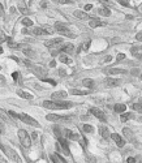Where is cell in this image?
<instances>
[{
    "label": "cell",
    "instance_id": "obj_46",
    "mask_svg": "<svg viewBox=\"0 0 142 163\" xmlns=\"http://www.w3.org/2000/svg\"><path fill=\"white\" fill-rule=\"evenodd\" d=\"M20 12L22 13V15H27V9L24 7H20Z\"/></svg>",
    "mask_w": 142,
    "mask_h": 163
},
{
    "label": "cell",
    "instance_id": "obj_25",
    "mask_svg": "<svg viewBox=\"0 0 142 163\" xmlns=\"http://www.w3.org/2000/svg\"><path fill=\"white\" fill-rule=\"evenodd\" d=\"M0 117H1V120H5V122L10 123L12 120H10V117H8V112L4 111L3 108H0Z\"/></svg>",
    "mask_w": 142,
    "mask_h": 163
},
{
    "label": "cell",
    "instance_id": "obj_27",
    "mask_svg": "<svg viewBox=\"0 0 142 163\" xmlns=\"http://www.w3.org/2000/svg\"><path fill=\"white\" fill-rule=\"evenodd\" d=\"M125 110H127V106L122 105V103H120V105L118 103V105L115 106V111L118 112V114H122V112H124Z\"/></svg>",
    "mask_w": 142,
    "mask_h": 163
},
{
    "label": "cell",
    "instance_id": "obj_45",
    "mask_svg": "<svg viewBox=\"0 0 142 163\" xmlns=\"http://www.w3.org/2000/svg\"><path fill=\"white\" fill-rule=\"evenodd\" d=\"M43 29L46 30V33H47V34H51V33H52V29H51L50 26H43Z\"/></svg>",
    "mask_w": 142,
    "mask_h": 163
},
{
    "label": "cell",
    "instance_id": "obj_43",
    "mask_svg": "<svg viewBox=\"0 0 142 163\" xmlns=\"http://www.w3.org/2000/svg\"><path fill=\"white\" fill-rule=\"evenodd\" d=\"M111 60H112V56H110V55H108V56H106V58H104V60H103V63H110Z\"/></svg>",
    "mask_w": 142,
    "mask_h": 163
},
{
    "label": "cell",
    "instance_id": "obj_41",
    "mask_svg": "<svg viewBox=\"0 0 142 163\" xmlns=\"http://www.w3.org/2000/svg\"><path fill=\"white\" fill-rule=\"evenodd\" d=\"M122 59H125V54H122V52H121V54H119L118 56H116V60H118V61L122 60Z\"/></svg>",
    "mask_w": 142,
    "mask_h": 163
},
{
    "label": "cell",
    "instance_id": "obj_57",
    "mask_svg": "<svg viewBox=\"0 0 142 163\" xmlns=\"http://www.w3.org/2000/svg\"><path fill=\"white\" fill-rule=\"evenodd\" d=\"M132 73H133V74H137L138 71H137V69H134V71H132Z\"/></svg>",
    "mask_w": 142,
    "mask_h": 163
},
{
    "label": "cell",
    "instance_id": "obj_21",
    "mask_svg": "<svg viewBox=\"0 0 142 163\" xmlns=\"http://www.w3.org/2000/svg\"><path fill=\"white\" fill-rule=\"evenodd\" d=\"M99 133H101V136L103 137V138H106V140H107L108 137L111 136V134H110V131H108L107 127H101V129H99Z\"/></svg>",
    "mask_w": 142,
    "mask_h": 163
},
{
    "label": "cell",
    "instance_id": "obj_52",
    "mask_svg": "<svg viewBox=\"0 0 142 163\" xmlns=\"http://www.w3.org/2000/svg\"><path fill=\"white\" fill-rule=\"evenodd\" d=\"M60 74H61V77H64V76H65V71H64V69H60Z\"/></svg>",
    "mask_w": 142,
    "mask_h": 163
},
{
    "label": "cell",
    "instance_id": "obj_39",
    "mask_svg": "<svg viewBox=\"0 0 142 163\" xmlns=\"http://www.w3.org/2000/svg\"><path fill=\"white\" fill-rule=\"evenodd\" d=\"M8 39V37L4 34V33H0V43H3V42H5Z\"/></svg>",
    "mask_w": 142,
    "mask_h": 163
},
{
    "label": "cell",
    "instance_id": "obj_23",
    "mask_svg": "<svg viewBox=\"0 0 142 163\" xmlns=\"http://www.w3.org/2000/svg\"><path fill=\"white\" fill-rule=\"evenodd\" d=\"M74 16H76L77 18H80V20H86V18L89 17L87 13H85L83 11H78V9L74 11Z\"/></svg>",
    "mask_w": 142,
    "mask_h": 163
},
{
    "label": "cell",
    "instance_id": "obj_13",
    "mask_svg": "<svg viewBox=\"0 0 142 163\" xmlns=\"http://www.w3.org/2000/svg\"><path fill=\"white\" fill-rule=\"evenodd\" d=\"M17 95H18V97H21V98H24V99H27V100H31L33 98H34L31 94H29V93L21 90V89H18V90H17Z\"/></svg>",
    "mask_w": 142,
    "mask_h": 163
},
{
    "label": "cell",
    "instance_id": "obj_24",
    "mask_svg": "<svg viewBox=\"0 0 142 163\" xmlns=\"http://www.w3.org/2000/svg\"><path fill=\"white\" fill-rule=\"evenodd\" d=\"M90 93V90H80V89H72L71 90V94L73 95H86Z\"/></svg>",
    "mask_w": 142,
    "mask_h": 163
},
{
    "label": "cell",
    "instance_id": "obj_51",
    "mask_svg": "<svg viewBox=\"0 0 142 163\" xmlns=\"http://www.w3.org/2000/svg\"><path fill=\"white\" fill-rule=\"evenodd\" d=\"M128 1H129V0H121V4L127 7V5H128Z\"/></svg>",
    "mask_w": 142,
    "mask_h": 163
},
{
    "label": "cell",
    "instance_id": "obj_36",
    "mask_svg": "<svg viewBox=\"0 0 142 163\" xmlns=\"http://www.w3.org/2000/svg\"><path fill=\"white\" fill-rule=\"evenodd\" d=\"M57 4H73V0H54Z\"/></svg>",
    "mask_w": 142,
    "mask_h": 163
},
{
    "label": "cell",
    "instance_id": "obj_28",
    "mask_svg": "<svg viewBox=\"0 0 142 163\" xmlns=\"http://www.w3.org/2000/svg\"><path fill=\"white\" fill-rule=\"evenodd\" d=\"M59 60L61 61V63H64V64H72V59L68 58V56H65V55H60Z\"/></svg>",
    "mask_w": 142,
    "mask_h": 163
},
{
    "label": "cell",
    "instance_id": "obj_56",
    "mask_svg": "<svg viewBox=\"0 0 142 163\" xmlns=\"http://www.w3.org/2000/svg\"><path fill=\"white\" fill-rule=\"evenodd\" d=\"M56 65V63H55V61H51V64H50V67H55Z\"/></svg>",
    "mask_w": 142,
    "mask_h": 163
},
{
    "label": "cell",
    "instance_id": "obj_15",
    "mask_svg": "<svg viewBox=\"0 0 142 163\" xmlns=\"http://www.w3.org/2000/svg\"><path fill=\"white\" fill-rule=\"evenodd\" d=\"M64 133L68 136V138L73 140V141H76V140H80V136H78V134L74 133V132H72V131H69V129H64Z\"/></svg>",
    "mask_w": 142,
    "mask_h": 163
},
{
    "label": "cell",
    "instance_id": "obj_34",
    "mask_svg": "<svg viewBox=\"0 0 142 163\" xmlns=\"http://www.w3.org/2000/svg\"><path fill=\"white\" fill-rule=\"evenodd\" d=\"M133 110H134V111H137V112H141V114H142V102L134 103V105H133Z\"/></svg>",
    "mask_w": 142,
    "mask_h": 163
},
{
    "label": "cell",
    "instance_id": "obj_32",
    "mask_svg": "<svg viewBox=\"0 0 142 163\" xmlns=\"http://www.w3.org/2000/svg\"><path fill=\"white\" fill-rule=\"evenodd\" d=\"M21 24L24 25V26H33V21L30 18H27V17H25V18H22V21H21Z\"/></svg>",
    "mask_w": 142,
    "mask_h": 163
},
{
    "label": "cell",
    "instance_id": "obj_62",
    "mask_svg": "<svg viewBox=\"0 0 142 163\" xmlns=\"http://www.w3.org/2000/svg\"><path fill=\"white\" fill-rule=\"evenodd\" d=\"M141 120H142V117H141Z\"/></svg>",
    "mask_w": 142,
    "mask_h": 163
},
{
    "label": "cell",
    "instance_id": "obj_29",
    "mask_svg": "<svg viewBox=\"0 0 142 163\" xmlns=\"http://www.w3.org/2000/svg\"><path fill=\"white\" fill-rule=\"evenodd\" d=\"M82 131L85 132V133H93V132H94V127H93V125H90V124H85L82 127Z\"/></svg>",
    "mask_w": 142,
    "mask_h": 163
},
{
    "label": "cell",
    "instance_id": "obj_59",
    "mask_svg": "<svg viewBox=\"0 0 142 163\" xmlns=\"http://www.w3.org/2000/svg\"><path fill=\"white\" fill-rule=\"evenodd\" d=\"M140 78H141V80H142V74H141V76H140Z\"/></svg>",
    "mask_w": 142,
    "mask_h": 163
},
{
    "label": "cell",
    "instance_id": "obj_18",
    "mask_svg": "<svg viewBox=\"0 0 142 163\" xmlns=\"http://www.w3.org/2000/svg\"><path fill=\"white\" fill-rule=\"evenodd\" d=\"M107 73H110V74H125L127 71L120 68H111V69H107Z\"/></svg>",
    "mask_w": 142,
    "mask_h": 163
},
{
    "label": "cell",
    "instance_id": "obj_22",
    "mask_svg": "<svg viewBox=\"0 0 142 163\" xmlns=\"http://www.w3.org/2000/svg\"><path fill=\"white\" fill-rule=\"evenodd\" d=\"M31 34L33 35H44V34H47V33L43 27H34V29L31 30Z\"/></svg>",
    "mask_w": 142,
    "mask_h": 163
},
{
    "label": "cell",
    "instance_id": "obj_50",
    "mask_svg": "<svg viewBox=\"0 0 142 163\" xmlns=\"http://www.w3.org/2000/svg\"><path fill=\"white\" fill-rule=\"evenodd\" d=\"M91 8H93V5H91V4H86L85 5V11H90Z\"/></svg>",
    "mask_w": 142,
    "mask_h": 163
},
{
    "label": "cell",
    "instance_id": "obj_55",
    "mask_svg": "<svg viewBox=\"0 0 142 163\" xmlns=\"http://www.w3.org/2000/svg\"><path fill=\"white\" fill-rule=\"evenodd\" d=\"M37 137H38V133L37 132H34V133H33V138H37Z\"/></svg>",
    "mask_w": 142,
    "mask_h": 163
},
{
    "label": "cell",
    "instance_id": "obj_11",
    "mask_svg": "<svg viewBox=\"0 0 142 163\" xmlns=\"http://www.w3.org/2000/svg\"><path fill=\"white\" fill-rule=\"evenodd\" d=\"M66 95H68V93L64 91V90H61V91H55V93H52L51 97L54 98V99H64V98H66Z\"/></svg>",
    "mask_w": 142,
    "mask_h": 163
},
{
    "label": "cell",
    "instance_id": "obj_8",
    "mask_svg": "<svg viewBox=\"0 0 142 163\" xmlns=\"http://www.w3.org/2000/svg\"><path fill=\"white\" fill-rule=\"evenodd\" d=\"M61 42H63V38H55V39H51V41H46L44 46L48 47V48H52V47H56L57 44H60Z\"/></svg>",
    "mask_w": 142,
    "mask_h": 163
},
{
    "label": "cell",
    "instance_id": "obj_61",
    "mask_svg": "<svg viewBox=\"0 0 142 163\" xmlns=\"http://www.w3.org/2000/svg\"><path fill=\"white\" fill-rule=\"evenodd\" d=\"M0 69H1V67H0Z\"/></svg>",
    "mask_w": 142,
    "mask_h": 163
},
{
    "label": "cell",
    "instance_id": "obj_26",
    "mask_svg": "<svg viewBox=\"0 0 142 163\" xmlns=\"http://www.w3.org/2000/svg\"><path fill=\"white\" fill-rule=\"evenodd\" d=\"M82 85H83V86H86V88H89V89H93V86H94V81L91 80V78H85V80L82 81Z\"/></svg>",
    "mask_w": 142,
    "mask_h": 163
},
{
    "label": "cell",
    "instance_id": "obj_9",
    "mask_svg": "<svg viewBox=\"0 0 142 163\" xmlns=\"http://www.w3.org/2000/svg\"><path fill=\"white\" fill-rule=\"evenodd\" d=\"M106 84H107V86L108 88H116V86H119L121 84V81L120 80H118V78H107L106 80Z\"/></svg>",
    "mask_w": 142,
    "mask_h": 163
},
{
    "label": "cell",
    "instance_id": "obj_54",
    "mask_svg": "<svg viewBox=\"0 0 142 163\" xmlns=\"http://www.w3.org/2000/svg\"><path fill=\"white\" fill-rule=\"evenodd\" d=\"M41 7H43V8L47 7V3L46 1H41Z\"/></svg>",
    "mask_w": 142,
    "mask_h": 163
},
{
    "label": "cell",
    "instance_id": "obj_42",
    "mask_svg": "<svg viewBox=\"0 0 142 163\" xmlns=\"http://www.w3.org/2000/svg\"><path fill=\"white\" fill-rule=\"evenodd\" d=\"M18 76H20V73H18V72H13L12 73V77H13V80H15V81L18 80Z\"/></svg>",
    "mask_w": 142,
    "mask_h": 163
},
{
    "label": "cell",
    "instance_id": "obj_30",
    "mask_svg": "<svg viewBox=\"0 0 142 163\" xmlns=\"http://www.w3.org/2000/svg\"><path fill=\"white\" fill-rule=\"evenodd\" d=\"M98 13L101 16H110L111 15V11L108 9V8H101V9H98Z\"/></svg>",
    "mask_w": 142,
    "mask_h": 163
},
{
    "label": "cell",
    "instance_id": "obj_33",
    "mask_svg": "<svg viewBox=\"0 0 142 163\" xmlns=\"http://www.w3.org/2000/svg\"><path fill=\"white\" fill-rule=\"evenodd\" d=\"M132 117H133V114H130V112L129 114H122L121 115V122L125 123V122H128L129 119H132Z\"/></svg>",
    "mask_w": 142,
    "mask_h": 163
},
{
    "label": "cell",
    "instance_id": "obj_2",
    "mask_svg": "<svg viewBox=\"0 0 142 163\" xmlns=\"http://www.w3.org/2000/svg\"><path fill=\"white\" fill-rule=\"evenodd\" d=\"M0 149L3 150V153L7 155V158L8 159H10L12 162H21V159H20V157L16 154V151L13 150V149H10L9 146H5V145H3L1 142H0Z\"/></svg>",
    "mask_w": 142,
    "mask_h": 163
},
{
    "label": "cell",
    "instance_id": "obj_48",
    "mask_svg": "<svg viewBox=\"0 0 142 163\" xmlns=\"http://www.w3.org/2000/svg\"><path fill=\"white\" fill-rule=\"evenodd\" d=\"M136 39H137V41H140V42H142V33H138V34L136 35Z\"/></svg>",
    "mask_w": 142,
    "mask_h": 163
},
{
    "label": "cell",
    "instance_id": "obj_60",
    "mask_svg": "<svg viewBox=\"0 0 142 163\" xmlns=\"http://www.w3.org/2000/svg\"><path fill=\"white\" fill-rule=\"evenodd\" d=\"M141 102H142V98H141Z\"/></svg>",
    "mask_w": 142,
    "mask_h": 163
},
{
    "label": "cell",
    "instance_id": "obj_37",
    "mask_svg": "<svg viewBox=\"0 0 142 163\" xmlns=\"http://www.w3.org/2000/svg\"><path fill=\"white\" fill-rule=\"evenodd\" d=\"M41 80H43V81H46V82H48V84H51V85H56V81H54V80H51V78H44V77H42Z\"/></svg>",
    "mask_w": 142,
    "mask_h": 163
},
{
    "label": "cell",
    "instance_id": "obj_4",
    "mask_svg": "<svg viewBox=\"0 0 142 163\" xmlns=\"http://www.w3.org/2000/svg\"><path fill=\"white\" fill-rule=\"evenodd\" d=\"M46 119L50 120V122H55V123H68V122H71V117L69 116H61V115H54V114L47 115Z\"/></svg>",
    "mask_w": 142,
    "mask_h": 163
},
{
    "label": "cell",
    "instance_id": "obj_19",
    "mask_svg": "<svg viewBox=\"0 0 142 163\" xmlns=\"http://www.w3.org/2000/svg\"><path fill=\"white\" fill-rule=\"evenodd\" d=\"M31 71L34 72L39 78H42L44 74H46V71H44L43 68H41V67H34V68H31Z\"/></svg>",
    "mask_w": 142,
    "mask_h": 163
},
{
    "label": "cell",
    "instance_id": "obj_10",
    "mask_svg": "<svg viewBox=\"0 0 142 163\" xmlns=\"http://www.w3.org/2000/svg\"><path fill=\"white\" fill-rule=\"evenodd\" d=\"M57 142L61 145V149L64 150V153H66V154H69V146H68V144H66V141L61 136H59L57 137Z\"/></svg>",
    "mask_w": 142,
    "mask_h": 163
},
{
    "label": "cell",
    "instance_id": "obj_20",
    "mask_svg": "<svg viewBox=\"0 0 142 163\" xmlns=\"http://www.w3.org/2000/svg\"><path fill=\"white\" fill-rule=\"evenodd\" d=\"M50 158H51L52 162H60V163H66V161L63 158V157H60L59 154H51L50 155Z\"/></svg>",
    "mask_w": 142,
    "mask_h": 163
},
{
    "label": "cell",
    "instance_id": "obj_16",
    "mask_svg": "<svg viewBox=\"0 0 142 163\" xmlns=\"http://www.w3.org/2000/svg\"><path fill=\"white\" fill-rule=\"evenodd\" d=\"M55 29H56L59 33L68 32V27H66V25L63 24V22H56V24H55Z\"/></svg>",
    "mask_w": 142,
    "mask_h": 163
},
{
    "label": "cell",
    "instance_id": "obj_35",
    "mask_svg": "<svg viewBox=\"0 0 142 163\" xmlns=\"http://www.w3.org/2000/svg\"><path fill=\"white\" fill-rule=\"evenodd\" d=\"M22 51H24V54H25V55H27V56H29V58H34V56H35L34 52H33L31 50H29V48H24Z\"/></svg>",
    "mask_w": 142,
    "mask_h": 163
},
{
    "label": "cell",
    "instance_id": "obj_17",
    "mask_svg": "<svg viewBox=\"0 0 142 163\" xmlns=\"http://www.w3.org/2000/svg\"><path fill=\"white\" fill-rule=\"evenodd\" d=\"M132 55L137 59L142 60V47H133L132 48Z\"/></svg>",
    "mask_w": 142,
    "mask_h": 163
},
{
    "label": "cell",
    "instance_id": "obj_58",
    "mask_svg": "<svg viewBox=\"0 0 142 163\" xmlns=\"http://www.w3.org/2000/svg\"><path fill=\"white\" fill-rule=\"evenodd\" d=\"M1 52H3V48H0V54H1Z\"/></svg>",
    "mask_w": 142,
    "mask_h": 163
},
{
    "label": "cell",
    "instance_id": "obj_40",
    "mask_svg": "<svg viewBox=\"0 0 142 163\" xmlns=\"http://www.w3.org/2000/svg\"><path fill=\"white\" fill-rule=\"evenodd\" d=\"M61 34H63V35H65V37H69V38H72V39H73V38H76V35H74V34H72V33H69V32L61 33Z\"/></svg>",
    "mask_w": 142,
    "mask_h": 163
},
{
    "label": "cell",
    "instance_id": "obj_3",
    "mask_svg": "<svg viewBox=\"0 0 142 163\" xmlns=\"http://www.w3.org/2000/svg\"><path fill=\"white\" fill-rule=\"evenodd\" d=\"M18 138H20L21 145L24 148H30L31 146V140H30L29 134H27V132L25 129H20L18 131Z\"/></svg>",
    "mask_w": 142,
    "mask_h": 163
},
{
    "label": "cell",
    "instance_id": "obj_7",
    "mask_svg": "<svg viewBox=\"0 0 142 163\" xmlns=\"http://www.w3.org/2000/svg\"><path fill=\"white\" fill-rule=\"evenodd\" d=\"M111 138H112L113 140V141H115L116 142V145H118L119 146V148H122V146H124L125 145V140L124 138H122V137L121 136H119V134L118 133H112V134H111Z\"/></svg>",
    "mask_w": 142,
    "mask_h": 163
},
{
    "label": "cell",
    "instance_id": "obj_6",
    "mask_svg": "<svg viewBox=\"0 0 142 163\" xmlns=\"http://www.w3.org/2000/svg\"><path fill=\"white\" fill-rule=\"evenodd\" d=\"M90 112H91V114H93L95 117H98V119L101 120V122H106V120H107V117H106V115L103 114V111H101V110H99V108H95V107H93V108L90 110Z\"/></svg>",
    "mask_w": 142,
    "mask_h": 163
},
{
    "label": "cell",
    "instance_id": "obj_31",
    "mask_svg": "<svg viewBox=\"0 0 142 163\" xmlns=\"http://www.w3.org/2000/svg\"><path fill=\"white\" fill-rule=\"evenodd\" d=\"M124 134L128 137V138H130L133 141V138H134V134H133V132L130 131V129H128V128H124Z\"/></svg>",
    "mask_w": 142,
    "mask_h": 163
},
{
    "label": "cell",
    "instance_id": "obj_44",
    "mask_svg": "<svg viewBox=\"0 0 142 163\" xmlns=\"http://www.w3.org/2000/svg\"><path fill=\"white\" fill-rule=\"evenodd\" d=\"M136 161H137L136 158H133V157H129V158H127V161H125V162H127V163H133V162H136Z\"/></svg>",
    "mask_w": 142,
    "mask_h": 163
},
{
    "label": "cell",
    "instance_id": "obj_12",
    "mask_svg": "<svg viewBox=\"0 0 142 163\" xmlns=\"http://www.w3.org/2000/svg\"><path fill=\"white\" fill-rule=\"evenodd\" d=\"M74 51V46L72 43H66L61 47V52H65V54H72Z\"/></svg>",
    "mask_w": 142,
    "mask_h": 163
},
{
    "label": "cell",
    "instance_id": "obj_5",
    "mask_svg": "<svg viewBox=\"0 0 142 163\" xmlns=\"http://www.w3.org/2000/svg\"><path fill=\"white\" fill-rule=\"evenodd\" d=\"M18 119L22 120L24 123H26V124L33 125V127H39V123H38L35 119H33L31 116L26 115V114H20V115H18Z\"/></svg>",
    "mask_w": 142,
    "mask_h": 163
},
{
    "label": "cell",
    "instance_id": "obj_53",
    "mask_svg": "<svg viewBox=\"0 0 142 163\" xmlns=\"http://www.w3.org/2000/svg\"><path fill=\"white\" fill-rule=\"evenodd\" d=\"M116 42H120V38H113L112 39V43H116Z\"/></svg>",
    "mask_w": 142,
    "mask_h": 163
},
{
    "label": "cell",
    "instance_id": "obj_47",
    "mask_svg": "<svg viewBox=\"0 0 142 163\" xmlns=\"http://www.w3.org/2000/svg\"><path fill=\"white\" fill-rule=\"evenodd\" d=\"M0 16H4V5L0 3Z\"/></svg>",
    "mask_w": 142,
    "mask_h": 163
},
{
    "label": "cell",
    "instance_id": "obj_1",
    "mask_svg": "<svg viewBox=\"0 0 142 163\" xmlns=\"http://www.w3.org/2000/svg\"><path fill=\"white\" fill-rule=\"evenodd\" d=\"M72 106V103L69 102H52V100H44L43 107L48 110H65L69 108Z\"/></svg>",
    "mask_w": 142,
    "mask_h": 163
},
{
    "label": "cell",
    "instance_id": "obj_49",
    "mask_svg": "<svg viewBox=\"0 0 142 163\" xmlns=\"http://www.w3.org/2000/svg\"><path fill=\"white\" fill-rule=\"evenodd\" d=\"M4 125H3V123H1V120H0V132H1V133H4Z\"/></svg>",
    "mask_w": 142,
    "mask_h": 163
},
{
    "label": "cell",
    "instance_id": "obj_14",
    "mask_svg": "<svg viewBox=\"0 0 142 163\" xmlns=\"http://www.w3.org/2000/svg\"><path fill=\"white\" fill-rule=\"evenodd\" d=\"M89 26L95 29V27H98V26H106V22L99 21V20H91V21L89 22Z\"/></svg>",
    "mask_w": 142,
    "mask_h": 163
},
{
    "label": "cell",
    "instance_id": "obj_38",
    "mask_svg": "<svg viewBox=\"0 0 142 163\" xmlns=\"http://www.w3.org/2000/svg\"><path fill=\"white\" fill-rule=\"evenodd\" d=\"M90 44H91V41H90V39H89V41L87 42H85V43H83V50H85V51H87V50H89V47H90Z\"/></svg>",
    "mask_w": 142,
    "mask_h": 163
}]
</instances>
